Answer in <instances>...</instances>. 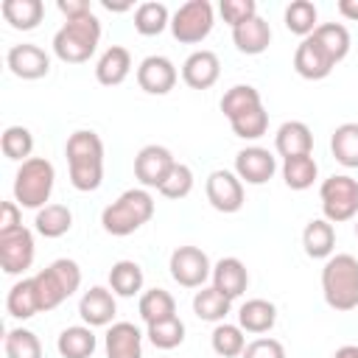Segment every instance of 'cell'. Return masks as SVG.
Wrapping results in <instances>:
<instances>
[{
    "label": "cell",
    "instance_id": "cell-1",
    "mask_svg": "<svg viewBox=\"0 0 358 358\" xmlns=\"http://www.w3.org/2000/svg\"><path fill=\"white\" fill-rule=\"evenodd\" d=\"M70 185L81 193H92L103 182V143L92 129H78L64 145Z\"/></svg>",
    "mask_w": 358,
    "mask_h": 358
},
{
    "label": "cell",
    "instance_id": "cell-2",
    "mask_svg": "<svg viewBox=\"0 0 358 358\" xmlns=\"http://www.w3.org/2000/svg\"><path fill=\"white\" fill-rule=\"evenodd\" d=\"M322 294L324 302L338 310H355L358 308V257L341 252L330 255L322 266Z\"/></svg>",
    "mask_w": 358,
    "mask_h": 358
},
{
    "label": "cell",
    "instance_id": "cell-3",
    "mask_svg": "<svg viewBox=\"0 0 358 358\" xmlns=\"http://www.w3.org/2000/svg\"><path fill=\"white\" fill-rule=\"evenodd\" d=\"M151 215H154V196L145 187H129L109 207H103L101 224L109 235L126 238L137 232L143 224H148Z\"/></svg>",
    "mask_w": 358,
    "mask_h": 358
},
{
    "label": "cell",
    "instance_id": "cell-4",
    "mask_svg": "<svg viewBox=\"0 0 358 358\" xmlns=\"http://www.w3.org/2000/svg\"><path fill=\"white\" fill-rule=\"evenodd\" d=\"M98 42H101V20L95 14H87L78 20H67L53 34V53L67 64H81L95 53Z\"/></svg>",
    "mask_w": 358,
    "mask_h": 358
},
{
    "label": "cell",
    "instance_id": "cell-5",
    "mask_svg": "<svg viewBox=\"0 0 358 358\" xmlns=\"http://www.w3.org/2000/svg\"><path fill=\"white\" fill-rule=\"evenodd\" d=\"M56 171L45 157H31L20 162L14 176V201L28 210H42L53 193Z\"/></svg>",
    "mask_w": 358,
    "mask_h": 358
},
{
    "label": "cell",
    "instance_id": "cell-6",
    "mask_svg": "<svg viewBox=\"0 0 358 358\" xmlns=\"http://www.w3.org/2000/svg\"><path fill=\"white\" fill-rule=\"evenodd\" d=\"M34 285H36V294H39V308L42 310H53V308H59L64 299H70L78 291L81 268H78L76 260L59 257L48 268L34 274Z\"/></svg>",
    "mask_w": 358,
    "mask_h": 358
},
{
    "label": "cell",
    "instance_id": "cell-7",
    "mask_svg": "<svg viewBox=\"0 0 358 358\" xmlns=\"http://www.w3.org/2000/svg\"><path fill=\"white\" fill-rule=\"evenodd\" d=\"M322 213L330 224H344L358 215V179L347 173H333L319 187Z\"/></svg>",
    "mask_w": 358,
    "mask_h": 358
},
{
    "label": "cell",
    "instance_id": "cell-8",
    "mask_svg": "<svg viewBox=\"0 0 358 358\" xmlns=\"http://www.w3.org/2000/svg\"><path fill=\"white\" fill-rule=\"evenodd\" d=\"M213 25H215V14L207 0H187L171 17V34L182 45H196L207 39Z\"/></svg>",
    "mask_w": 358,
    "mask_h": 358
},
{
    "label": "cell",
    "instance_id": "cell-9",
    "mask_svg": "<svg viewBox=\"0 0 358 358\" xmlns=\"http://www.w3.org/2000/svg\"><path fill=\"white\" fill-rule=\"evenodd\" d=\"M168 268L182 288H204L207 277H213V263L199 246H176L171 252Z\"/></svg>",
    "mask_w": 358,
    "mask_h": 358
},
{
    "label": "cell",
    "instance_id": "cell-10",
    "mask_svg": "<svg viewBox=\"0 0 358 358\" xmlns=\"http://www.w3.org/2000/svg\"><path fill=\"white\" fill-rule=\"evenodd\" d=\"M36 255L34 232L28 227H17L11 232L0 235V266L6 274H22L31 268Z\"/></svg>",
    "mask_w": 358,
    "mask_h": 358
},
{
    "label": "cell",
    "instance_id": "cell-11",
    "mask_svg": "<svg viewBox=\"0 0 358 358\" xmlns=\"http://www.w3.org/2000/svg\"><path fill=\"white\" fill-rule=\"evenodd\" d=\"M173 165H176V159L165 145H157V143L154 145H143L137 151V157H134V176L145 190L148 187L159 190V185L168 179Z\"/></svg>",
    "mask_w": 358,
    "mask_h": 358
},
{
    "label": "cell",
    "instance_id": "cell-12",
    "mask_svg": "<svg viewBox=\"0 0 358 358\" xmlns=\"http://www.w3.org/2000/svg\"><path fill=\"white\" fill-rule=\"evenodd\" d=\"M204 190H207V201L218 213H238L243 207V182L232 171H224V168L213 171L207 176Z\"/></svg>",
    "mask_w": 358,
    "mask_h": 358
},
{
    "label": "cell",
    "instance_id": "cell-13",
    "mask_svg": "<svg viewBox=\"0 0 358 358\" xmlns=\"http://www.w3.org/2000/svg\"><path fill=\"white\" fill-rule=\"evenodd\" d=\"M6 64L22 81H36V78H45L50 73V56L39 45H31V42H22V45L8 48Z\"/></svg>",
    "mask_w": 358,
    "mask_h": 358
},
{
    "label": "cell",
    "instance_id": "cell-14",
    "mask_svg": "<svg viewBox=\"0 0 358 358\" xmlns=\"http://www.w3.org/2000/svg\"><path fill=\"white\" fill-rule=\"evenodd\" d=\"M176 64L168 56H145L137 67V84L148 95H168L176 87Z\"/></svg>",
    "mask_w": 358,
    "mask_h": 358
},
{
    "label": "cell",
    "instance_id": "cell-15",
    "mask_svg": "<svg viewBox=\"0 0 358 358\" xmlns=\"http://www.w3.org/2000/svg\"><path fill=\"white\" fill-rule=\"evenodd\" d=\"M277 171V159L268 148L246 145L235 154V173L246 185H266Z\"/></svg>",
    "mask_w": 358,
    "mask_h": 358
},
{
    "label": "cell",
    "instance_id": "cell-16",
    "mask_svg": "<svg viewBox=\"0 0 358 358\" xmlns=\"http://www.w3.org/2000/svg\"><path fill=\"white\" fill-rule=\"evenodd\" d=\"M333 67H336V62L327 56V50H324L313 36H305V39L296 45V50H294V70H296L302 78H308V81H322V78H327V76L333 73Z\"/></svg>",
    "mask_w": 358,
    "mask_h": 358
},
{
    "label": "cell",
    "instance_id": "cell-17",
    "mask_svg": "<svg viewBox=\"0 0 358 358\" xmlns=\"http://www.w3.org/2000/svg\"><path fill=\"white\" fill-rule=\"evenodd\" d=\"M115 313H117V305H115L112 288L92 285V288L84 291L81 299H78V316H81L84 324H90V327H109V324H115V322H112Z\"/></svg>",
    "mask_w": 358,
    "mask_h": 358
},
{
    "label": "cell",
    "instance_id": "cell-18",
    "mask_svg": "<svg viewBox=\"0 0 358 358\" xmlns=\"http://www.w3.org/2000/svg\"><path fill=\"white\" fill-rule=\"evenodd\" d=\"M221 76V62L213 50H193L182 64V81L190 90H210Z\"/></svg>",
    "mask_w": 358,
    "mask_h": 358
},
{
    "label": "cell",
    "instance_id": "cell-19",
    "mask_svg": "<svg viewBox=\"0 0 358 358\" xmlns=\"http://www.w3.org/2000/svg\"><path fill=\"white\" fill-rule=\"evenodd\" d=\"M106 358H143V333L131 322H115L109 324L103 336Z\"/></svg>",
    "mask_w": 358,
    "mask_h": 358
},
{
    "label": "cell",
    "instance_id": "cell-20",
    "mask_svg": "<svg viewBox=\"0 0 358 358\" xmlns=\"http://www.w3.org/2000/svg\"><path fill=\"white\" fill-rule=\"evenodd\" d=\"M274 148L282 159L288 157H302V154H310L313 151V134H310V126L302 123V120H285L277 134H274Z\"/></svg>",
    "mask_w": 358,
    "mask_h": 358
},
{
    "label": "cell",
    "instance_id": "cell-21",
    "mask_svg": "<svg viewBox=\"0 0 358 358\" xmlns=\"http://www.w3.org/2000/svg\"><path fill=\"white\" fill-rule=\"evenodd\" d=\"M129 73H131V53H129L123 45H109V48L101 53L98 64H95V78H98V84H103V87H117V84H123V81L129 78Z\"/></svg>",
    "mask_w": 358,
    "mask_h": 358
},
{
    "label": "cell",
    "instance_id": "cell-22",
    "mask_svg": "<svg viewBox=\"0 0 358 358\" xmlns=\"http://www.w3.org/2000/svg\"><path fill=\"white\" fill-rule=\"evenodd\" d=\"M249 285V271L238 257H221L213 266V288H218L227 299H238Z\"/></svg>",
    "mask_w": 358,
    "mask_h": 358
},
{
    "label": "cell",
    "instance_id": "cell-23",
    "mask_svg": "<svg viewBox=\"0 0 358 358\" xmlns=\"http://www.w3.org/2000/svg\"><path fill=\"white\" fill-rule=\"evenodd\" d=\"M302 246L305 255L313 260H327L336 249V229L327 218H313L302 229Z\"/></svg>",
    "mask_w": 358,
    "mask_h": 358
},
{
    "label": "cell",
    "instance_id": "cell-24",
    "mask_svg": "<svg viewBox=\"0 0 358 358\" xmlns=\"http://www.w3.org/2000/svg\"><path fill=\"white\" fill-rule=\"evenodd\" d=\"M232 42H235V48L241 53L257 56L271 45V28H268V22L263 17H252L249 22L232 28Z\"/></svg>",
    "mask_w": 358,
    "mask_h": 358
},
{
    "label": "cell",
    "instance_id": "cell-25",
    "mask_svg": "<svg viewBox=\"0 0 358 358\" xmlns=\"http://www.w3.org/2000/svg\"><path fill=\"white\" fill-rule=\"evenodd\" d=\"M98 347V338L90 324H73L64 327L56 338V350L62 358H90Z\"/></svg>",
    "mask_w": 358,
    "mask_h": 358
},
{
    "label": "cell",
    "instance_id": "cell-26",
    "mask_svg": "<svg viewBox=\"0 0 358 358\" xmlns=\"http://www.w3.org/2000/svg\"><path fill=\"white\" fill-rule=\"evenodd\" d=\"M238 324L246 333H268L277 324V308L268 299H246L238 310Z\"/></svg>",
    "mask_w": 358,
    "mask_h": 358
},
{
    "label": "cell",
    "instance_id": "cell-27",
    "mask_svg": "<svg viewBox=\"0 0 358 358\" xmlns=\"http://www.w3.org/2000/svg\"><path fill=\"white\" fill-rule=\"evenodd\" d=\"M6 310L14 319H31V316H36L42 310L39 308V294H36V285H34V277H25V280H20V282H14L8 288Z\"/></svg>",
    "mask_w": 358,
    "mask_h": 358
},
{
    "label": "cell",
    "instance_id": "cell-28",
    "mask_svg": "<svg viewBox=\"0 0 358 358\" xmlns=\"http://www.w3.org/2000/svg\"><path fill=\"white\" fill-rule=\"evenodd\" d=\"M0 11H3L6 22L17 31H34L45 17L42 0H3Z\"/></svg>",
    "mask_w": 358,
    "mask_h": 358
},
{
    "label": "cell",
    "instance_id": "cell-29",
    "mask_svg": "<svg viewBox=\"0 0 358 358\" xmlns=\"http://www.w3.org/2000/svg\"><path fill=\"white\" fill-rule=\"evenodd\" d=\"M34 227L42 238H62L73 227V213L64 204H45L42 210H36Z\"/></svg>",
    "mask_w": 358,
    "mask_h": 358
},
{
    "label": "cell",
    "instance_id": "cell-30",
    "mask_svg": "<svg viewBox=\"0 0 358 358\" xmlns=\"http://www.w3.org/2000/svg\"><path fill=\"white\" fill-rule=\"evenodd\" d=\"M229 305H232V299H227L218 288H213V285H204V288H199L196 291V296H193V313L201 319V322H224L227 319V313H229Z\"/></svg>",
    "mask_w": 358,
    "mask_h": 358
},
{
    "label": "cell",
    "instance_id": "cell-31",
    "mask_svg": "<svg viewBox=\"0 0 358 358\" xmlns=\"http://www.w3.org/2000/svg\"><path fill=\"white\" fill-rule=\"evenodd\" d=\"M316 176H319V165H316V159L310 154L282 159V182L291 190H308V187H313Z\"/></svg>",
    "mask_w": 358,
    "mask_h": 358
},
{
    "label": "cell",
    "instance_id": "cell-32",
    "mask_svg": "<svg viewBox=\"0 0 358 358\" xmlns=\"http://www.w3.org/2000/svg\"><path fill=\"white\" fill-rule=\"evenodd\" d=\"M165 28H171V14H168V6L165 3H140L134 8V31L143 34V36H157L162 34Z\"/></svg>",
    "mask_w": 358,
    "mask_h": 358
},
{
    "label": "cell",
    "instance_id": "cell-33",
    "mask_svg": "<svg viewBox=\"0 0 358 358\" xmlns=\"http://www.w3.org/2000/svg\"><path fill=\"white\" fill-rule=\"evenodd\" d=\"M282 20H285V28H288L291 34L302 36V39L310 36V34L319 28V11H316V6H313L310 0H291V3L285 6Z\"/></svg>",
    "mask_w": 358,
    "mask_h": 358
},
{
    "label": "cell",
    "instance_id": "cell-34",
    "mask_svg": "<svg viewBox=\"0 0 358 358\" xmlns=\"http://www.w3.org/2000/svg\"><path fill=\"white\" fill-rule=\"evenodd\" d=\"M109 288L117 296H134L143 291V268L134 260H117L109 268Z\"/></svg>",
    "mask_w": 358,
    "mask_h": 358
},
{
    "label": "cell",
    "instance_id": "cell-35",
    "mask_svg": "<svg viewBox=\"0 0 358 358\" xmlns=\"http://www.w3.org/2000/svg\"><path fill=\"white\" fill-rule=\"evenodd\" d=\"M140 319L145 324H154V322H162V319H171L176 316V299L165 291V288H151L140 296Z\"/></svg>",
    "mask_w": 358,
    "mask_h": 358
},
{
    "label": "cell",
    "instance_id": "cell-36",
    "mask_svg": "<svg viewBox=\"0 0 358 358\" xmlns=\"http://www.w3.org/2000/svg\"><path fill=\"white\" fill-rule=\"evenodd\" d=\"M330 151L336 162L344 168H358V123H341L336 126L330 137Z\"/></svg>",
    "mask_w": 358,
    "mask_h": 358
},
{
    "label": "cell",
    "instance_id": "cell-37",
    "mask_svg": "<svg viewBox=\"0 0 358 358\" xmlns=\"http://www.w3.org/2000/svg\"><path fill=\"white\" fill-rule=\"evenodd\" d=\"M310 36L327 50V56H330L336 64L350 53V31H347L341 22H322Z\"/></svg>",
    "mask_w": 358,
    "mask_h": 358
},
{
    "label": "cell",
    "instance_id": "cell-38",
    "mask_svg": "<svg viewBox=\"0 0 358 358\" xmlns=\"http://www.w3.org/2000/svg\"><path fill=\"white\" fill-rule=\"evenodd\" d=\"M210 344H213V352L215 355H221V358H238L246 350V336H243L241 324L218 322L215 330H213V336H210Z\"/></svg>",
    "mask_w": 358,
    "mask_h": 358
},
{
    "label": "cell",
    "instance_id": "cell-39",
    "mask_svg": "<svg viewBox=\"0 0 358 358\" xmlns=\"http://www.w3.org/2000/svg\"><path fill=\"white\" fill-rule=\"evenodd\" d=\"M255 106H263V101H260V92L252 84H235L221 98V112H224L227 120H232V117H238V115H243Z\"/></svg>",
    "mask_w": 358,
    "mask_h": 358
},
{
    "label": "cell",
    "instance_id": "cell-40",
    "mask_svg": "<svg viewBox=\"0 0 358 358\" xmlns=\"http://www.w3.org/2000/svg\"><path fill=\"white\" fill-rule=\"evenodd\" d=\"M145 336L157 350H173L185 341V322L179 316H171V319L145 324Z\"/></svg>",
    "mask_w": 358,
    "mask_h": 358
},
{
    "label": "cell",
    "instance_id": "cell-41",
    "mask_svg": "<svg viewBox=\"0 0 358 358\" xmlns=\"http://www.w3.org/2000/svg\"><path fill=\"white\" fill-rule=\"evenodd\" d=\"M3 350H6V358H42V344L36 333L25 327H11L3 338Z\"/></svg>",
    "mask_w": 358,
    "mask_h": 358
},
{
    "label": "cell",
    "instance_id": "cell-42",
    "mask_svg": "<svg viewBox=\"0 0 358 358\" xmlns=\"http://www.w3.org/2000/svg\"><path fill=\"white\" fill-rule=\"evenodd\" d=\"M0 148L8 159H31V151H34V134L25 129V126H8L0 137Z\"/></svg>",
    "mask_w": 358,
    "mask_h": 358
},
{
    "label": "cell",
    "instance_id": "cell-43",
    "mask_svg": "<svg viewBox=\"0 0 358 358\" xmlns=\"http://www.w3.org/2000/svg\"><path fill=\"white\" fill-rule=\"evenodd\" d=\"M229 126H232L235 137H241V140H257V137H263L266 129H268V112H266L263 106H255V109H249V112L232 117Z\"/></svg>",
    "mask_w": 358,
    "mask_h": 358
},
{
    "label": "cell",
    "instance_id": "cell-44",
    "mask_svg": "<svg viewBox=\"0 0 358 358\" xmlns=\"http://www.w3.org/2000/svg\"><path fill=\"white\" fill-rule=\"evenodd\" d=\"M193 190V171L185 162H176L173 171L168 173V179L159 185V193L165 199H185Z\"/></svg>",
    "mask_w": 358,
    "mask_h": 358
},
{
    "label": "cell",
    "instance_id": "cell-45",
    "mask_svg": "<svg viewBox=\"0 0 358 358\" xmlns=\"http://www.w3.org/2000/svg\"><path fill=\"white\" fill-rule=\"evenodd\" d=\"M218 11L229 28H238V25L249 22L252 17H257V3L255 0H221Z\"/></svg>",
    "mask_w": 358,
    "mask_h": 358
},
{
    "label": "cell",
    "instance_id": "cell-46",
    "mask_svg": "<svg viewBox=\"0 0 358 358\" xmlns=\"http://www.w3.org/2000/svg\"><path fill=\"white\" fill-rule=\"evenodd\" d=\"M241 358H285V347L277 338H255L246 344Z\"/></svg>",
    "mask_w": 358,
    "mask_h": 358
},
{
    "label": "cell",
    "instance_id": "cell-47",
    "mask_svg": "<svg viewBox=\"0 0 358 358\" xmlns=\"http://www.w3.org/2000/svg\"><path fill=\"white\" fill-rule=\"evenodd\" d=\"M22 227V213H20V204L17 201H3L0 204V235L3 232H11Z\"/></svg>",
    "mask_w": 358,
    "mask_h": 358
},
{
    "label": "cell",
    "instance_id": "cell-48",
    "mask_svg": "<svg viewBox=\"0 0 358 358\" xmlns=\"http://www.w3.org/2000/svg\"><path fill=\"white\" fill-rule=\"evenodd\" d=\"M56 8H59L67 20H78V17L92 14V8H90V3H87V0H59V3H56Z\"/></svg>",
    "mask_w": 358,
    "mask_h": 358
},
{
    "label": "cell",
    "instance_id": "cell-49",
    "mask_svg": "<svg viewBox=\"0 0 358 358\" xmlns=\"http://www.w3.org/2000/svg\"><path fill=\"white\" fill-rule=\"evenodd\" d=\"M338 14L358 22V0H338Z\"/></svg>",
    "mask_w": 358,
    "mask_h": 358
},
{
    "label": "cell",
    "instance_id": "cell-50",
    "mask_svg": "<svg viewBox=\"0 0 358 358\" xmlns=\"http://www.w3.org/2000/svg\"><path fill=\"white\" fill-rule=\"evenodd\" d=\"M333 358H358V344H344L333 352Z\"/></svg>",
    "mask_w": 358,
    "mask_h": 358
},
{
    "label": "cell",
    "instance_id": "cell-51",
    "mask_svg": "<svg viewBox=\"0 0 358 358\" xmlns=\"http://www.w3.org/2000/svg\"><path fill=\"white\" fill-rule=\"evenodd\" d=\"M103 8L106 11H126V8H131V3H109V0H103Z\"/></svg>",
    "mask_w": 358,
    "mask_h": 358
},
{
    "label": "cell",
    "instance_id": "cell-52",
    "mask_svg": "<svg viewBox=\"0 0 358 358\" xmlns=\"http://www.w3.org/2000/svg\"><path fill=\"white\" fill-rule=\"evenodd\" d=\"M355 235H358V221H355Z\"/></svg>",
    "mask_w": 358,
    "mask_h": 358
}]
</instances>
